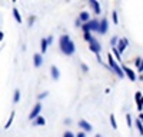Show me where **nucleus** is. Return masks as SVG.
<instances>
[{
    "label": "nucleus",
    "mask_w": 143,
    "mask_h": 137,
    "mask_svg": "<svg viewBox=\"0 0 143 137\" xmlns=\"http://www.w3.org/2000/svg\"><path fill=\"white\" fill-rule=\"evenodd\" d=\"M14 116H16V113H14V111H12V114H10L9 120H7V123H6V124H4V128H6V130H7V128H9V127H10V126H12L13 120H14Z\"/></svg>",
    "instance_id": "16"
},
{
    "label": "nucleus",
    "mask_w": 143,
    "mask_h": 137,
    "mask_svg": "<svg viewBox=\"0 0 143 137\" xmlns=\"http://www.w3.org/2000/svg\"><path fill=\"white\" fill-rule=\"evenodd\" d=\"M126 122H128L129 127H132V116H130V114H126Z\"/></svg>",
    "instance_id": "25"
},
{
    "label": "nucleus",
    "mask_w": 143,
    "mask_h": 137,
    "mask_svg": "<svg viewBox=\"0 0 143 137\" xmlns=\"http://www.w3.org/2000/svg\"><path fill=\"white\" fill-rule=\"evenodd\" d=\"M107 29H109V21H107V19H102L100 20V25H99V33L100 34H105L106 31H107Z\"/></svg>",
    "instance_id": "8"
},
{
    "label": "nucleus",
    "mask_w": 143,
    "mask_h": 137,
    "mask_svg": "<svg viewBox=\"0 0 143 137\" xmlns=\"http://www.w3.org/2000/svg\"><path fill=\"white\" fill-rule=\"evenodd\" d=\"M134 64H136V67L139 69L140 64H142V59H136V60H134Z\"/></svg>",
    "instance_id": "29"
},
{
    "label": "nucleus",
    "mask_w": 143,
    "mask_h": 137,
    "mask_svg": "<svg viewBox=\"0 0 143 137\" xmlns=\"http://www.w3.org/2000/svg\"><path fill=\"white\" fill-rule=\"evenodd\" d=\"M0 40H3V33L0 31Z\"/></svg>",
    "instance_id": "37"
},
{
    "label": "nucleus",
    "mask_w": 143,
    "mask_h": 137,
    "mask_svg": "<svg viewBox=\"0 0 143 137\" xmlns=\"http://www.w3.org/2000/svg\"><path fill=\"white\" fill-rule=\"evenodd\" d=\"M122 70H123V73L129 77V80H130V82H136V80H137V76H136V73H134V70L129 69L128 66H123V67H122Z\"/></svg>",
    "instance_id": "5"
},
{
    "label": "nucleus",
    "mask_w": 143,
    "mask_h": 137,
    "mask_svg": "<svg viewBox=\"0 0 143 137\" xmlns=\"http://www.w3.org/2000/svg\"><path fill=\"white\" fill-rule=\"evenodd\" d=\"M46 96H47V91H44V93H42V94H39V100H42V99H44V97H46Z\"/></svg>",
    "instance_id": "30"
},
{
    "label": "nucleus",
    "mask_w": 143,
    "mask_h": 137,
    "mask_svg": "<svg viewBox=\"0 0 143 137\" xmlns=\"http://www.w3.org/2000/svg\"><path fill=\"white\" fill-rule=\"evenodd\" d=\"M89 3H90L92 9L94 10V13H96V14H100V12H102V10H100V3H99V2H96V0H92V2H89Z\"/></svg>",
    "instance_id": "11"
},
{
    "label": "nucleus",
    "mask_w": 143,
    "mask_h": 137,
    "mask_svg": "<svg viewBox=\"0 0 143 137\" xmlns=\"http://www.w3.org/2000/svg\"><path fill=\"white\" fill-rule=\"evenodd\" d=\"M76 137H86V134H84V133H77V136H76Z\"/></svg>",
    "instance_id": "34"
},
{
    "label": "nucleus",
    "mask_w": 143,
    "mask_h": 137,
    "mask_svg": "<svg viewBox=\"0 0 143 137\" xmlns=\"http://www.w3.org/2000/svg\"><path fill=\"white\" fill-rule=\"evenodd\" d=\"M107 60H109V66H110V69H112L113 71H115L116 74H117L120 79H123L124 77V73H123V70H122L120 67H119V64H117V61L115 60V57L112 56V53H109L107 54Z\"/></svg>",
    "instance_id": "2"
},
{
    "label": "nucleus",
    "mask_w": 143,
    "mask_h": 137,
    "mask_svg": "<svg viewBox=\"0 0 143 137\" xmlns=\"http://www.w3.org/2000/svg\"><path fill=\"white\" fill-rule=\"evenodd\" d=\"M137 110H140V111H142L143 110V96H142V99H140V101H137Z\"/></svg>",
    "instance_id": "23"
},
{
    "label": "nucleus",
    "mask_w": 143,
    "mask_h": 137,
    "mask_svg": "<svg viewBox=\"0 0 143 137\" xmlns=\"http://www.w3.org/2000/svg\"><path fill=\"white\" fill-rule=\"evenodd\" d=\"M94 137H102V136H100V134H96V136H94Z\"/></svg>",
    "instance_id": "38"
},
{
    "label": "nucleus",
    "mask_w": 143,
    "mask_h": 137,
    "mask_svg": "<svg viewBox=\"0 0 143 137\" xmlns=\"http://www.w3.org/2000/svg\"><path fill=\"white\" fill-rule=\"evenodd\" d=\"M59 47H60V50H62V53H63V54H66V56H72L73 53L76 52L75 43H73V40H72L70 37L67 36V34H63V36H60Z\"/></svg>",
    "instance_id": "1"
},
{
    "label": "nucleus",
    "mask_w": 143,
    "mask_h": 137,
    "mask_svg": "<svg viewBox=\"0 0 143 137\" xmlns=\"http://www.w3.org/2000/svg\"><path fill=\"white\" fill-rule=\"evenodd\" d=\"M110 43H112V46H113V47H116V46H117V43H119V39H117V37H112V40H110Z\"/></svg>",
    "instance_id": "22"
},
{
    "label": "nucleus",
    "mask_w": 143,
    "mask_h": 137,
    "mask_svg": "<svg viewBox=\"0 0 143 137\" xmlns=\"http://www.w3.org/2000/svg\"><path fill=\"white\" fill-rule=\"evenodd\" d=\"M63 137H76V136H75L73 133H72V131H66V133L63 134Z\"/></svg>",
    "instance_id": "27"
},
{
    "label": "nucleus",
    "mask_w": 143,
    "mask_h": 137,
    "mask_svg": "<svg viewBox=\"0 0 143 137\" xmlns=\"http://www.w3.org/2000/svg\"><path fill=\"white\" fill-rule=\"evenodd\" d=\"M79 127L83 128L84 131H90L92 130V124L90 123H87L86 120H80V122H79Z\"/></svg>",
    "instance_id": "10"
},
{
    "label": "nucleus",
    "mask_w": 143,
    "mask_h": 137,
    "mask_svg": "<svg viewBox=\"0 0 143 137\" xmlns=\"http://www.w3.org/2000/svg\"><path fill=\"white\" fill-rule=\"evenodd\" d=\"M92 37H93V36H92L90 33H84V40H86V42H89V40H90Z\"/></svg>",
    "instance_id": "28"
},
{
    "label": "nucleus",
    "mask_w": 143,
    "mask_h": 137,
    "mask_svg": "<svg viewBox=\"0 0 143 137\" xmlns=\"http://www.w3.org/2000/svg\"><path fill=\"white\" fill-rule=\"evenodd\" d=\"M20 100V90H14V96H13V103H19Z\"/></svg>",
    "instance_id": "18"
},
{
    "label": "nucleus",
    "mask_w": 143,
    "mask_h": 137,
    "mask_svg": "<svg viewBox=\"0 0 143 137\" xmlns=\"http://www.w3.org/2000/svg\"><path fill=\"white\" fill-rule=\"evenodd\" d=\"M139 120L143 123V113H140V116H139Z\"/></svg>",
    "instance_id": "36"
},
{
    "label": "nucleus",
    "mask_w": 143,
    "mask_h": 137,
    "mask_svg": "<svg viewBox=\"0 0 143 137\" xmlns=\"http://www.w3.org/2000/svg\"><path fill=\"white\" fill-rule=\"evenodd\" d=\"M52 36H49V37H47V43H49V44H52Z\"/></svg>",
    "instance_id": "35"
},
{
    "label": "nucleus",
    "mask_w": 143,
    "mask_h": 137,
    "mask_svg": "<svg viewBox=\"0 0 143 137\" xmlns=\"http://www.w3.org/2000/svg\"><path fill=\"white\" fill-rule=\"evenodd\" d=\"M128 44H129L128 39H119V43H117V46H116V49H117V52L122 54V53H123L124 50H126Z\"/></svg>",
    "instance_id": "7"
},
{
    "label": "nucleus",
    "mask_w": 143,
    "mask_h": 137,
    "mask_svg": "<svg viewBox=\"0 0 143 137\" xmlns=\"http://www.w3.org/2000/svg\"><path fill=\"white\" fill-rule=\"evenodd\" d=\"M112 52L115 53V56H116V61H120V53L117 52V49H116V47H112Z\"/></svg>",
    "instance_id": "21"
},
{
    "label": "nucleus",
    "mask_w": 143,
    "mask_h": 137,
    "mask_svg": "<svg viewBox=\"0 0 143 137\" xmlns=\"http://www.w3.org/2000/svg\"><path fill=\"white\" fill-rule=\"evenodd\" d=\"M82 70H83V71H89V67H87L86 64H82Z\"/></svg>",
    "instance_id": "31"
},
{
    "label": "nucleus",
    "mask_w": 143,
    "mask_h": 137,
    "mask_svg": "<svg viewBox=\"0 0 143 137\" xmlns=\"http://www.w3.org/2000/svg\"><path fill=\"white\" fill-rule=\"evenodd\" d=\"M40 111H42V104L37 103L36 106L33 107V110L30 111V114H29V119H30V120H36V119L39 117V114H40Z\"/></svg>",
    "instance_id": "6"
},
{
    "label": "nucleus",
    "mask_w": 143,
    "mask_h": 137,
    "mask_svg": "<svg viewBox=\"0 0 143 137\" xmlns=\"http://www.w3.org/2000/svg\"><path fill=\"white\" fill-rule=\"evenodd\" d=\"M139 71H140V73L143 71V59H142V64H140V67H139Z\"/></svg>",
    "instance_id": "33"
},
{
    "label": "nucleus",
    "mask_w": 143,
    "mask_h": 137,
    "mask_svg": "<svg viewBox=\"0 0 143 137\" xmlns=\"http://www.w3.org/2000/svg\"><path fill=\"white\" fill-rule=\"evenodd\" d=\"M50 71H52V77L54 80H59V77H60V73H59V69H57L56 66H52L50 67Z\"/></svg>",
    "instance_id": "13"
},
{
    "label": "nucleus",
    "mask_w": 143,
    "mask_h": 137,
    "mask_svg": "<svg viewBox=\"0 0 143 137\" xmlns=\"http://www.w3.org/2000/svg\"><path fill=\"white\" fill-rule=\"evenodd\" d=\"M110 124H112V127L113 128H117V122H116V119H115V116H110Z\"/></svg>",
    "instance_id": "20"
},
{
    "label": "nucleus",
    "mask_w": 143,
    "mask_h": 137,
    "mask_svg": "<svg viewBox=\"0 0 143 137\" xmlns=\"http://www.w3.org/2000/svg\"><path fill=\"white\" fill-rule=\"evenodd\" d=\"M79 20H80L82 23L84 25V23H87V21H90L92 19H90V14H89L87 12H82L80 16H79Z\"/></svg>",
    "instance_id": "9"
},
{
    "label": "nucleus",
    "mask_w": 143,
    "mask_h": 137,
    "mask_svg": "<svg viewBox=\"0 0 143 137\" xmlns=\"http://www.w3.org/2000/svg\"><path fill=\"white\" fill-rule=\"evenodd\" d=\"M13 17H14V20L17 21V23H22V16H20V13H19V10L16 9V7H13Z\"/></svg>",
    "instance_id": "14"
},
{
    "label": "nucleus",
    "mask_w": 143,
    "mask_h": 137,
    "mask_svg": "<svg viewBox=\"0 0 143 137\" xmlns=\"http://www.w3.org/2000/svg\"><path fill=\"white\" fill-rule=\"evenodd\" d=\"M89 46H90L89 49H90L92 52H93L94 54L97 56V59H99V61H100V50H102V46H100V43L97 42L94 37H92V39L89 40Z\"/></svg>",
    "instance_id": "4"
},
{
    "label": "nucleus",
    "mask_w": 143,
    "mask_h": 137,
    "mask_svg": "<svg viewBox=\"0 0 143 137\" xmlns=\"http://www.w3.org/2000/svg\"><path fill=\"white\" fill-rule=\"evenodd\" d=\"M33 124H34V126H44V124H46V120H44V117L39 116L37 119L33 122Z\"/></svg>",
    "instance_id": "15"
},
{
    "label": "nucleus",
    "mask_w": 143,
    "mask_h": 137,
    "mask_svg": "<svg viewBox=\"0 0 143 137\" xmlns=\"http://www.w3.org/2000/svg\"><path fill=\"white\" fill-rule=\"evenodd\" d=\"M40 46H42V53L44 54V53L47 52V46H49V43H47V39H42Z\"/></svg>",
    "instance_id": "17"
},
{
    "label": "nucleus",
    "mask_w": 143,
    "mask_h": 137,
    "mask_svg": "<svg viewBox=\"0 0 143 137\" xmlns=\"http://www.w3.org/2000/svg\"><path fill=\"white\" fill-rule=\"evenodd\" d=\"M136 126H137V130H139V133H140V134H142V136H143V123L140 122L139 119L136 120Z\"/></svg>",
    "instance_id": "19"
},
{
    "label": "nucleus",
    "mask_w": 143,
    "mask_h": 137,
    "mask_svg": "<svg viewBox=\"0 0 143 137\" xmlns=\"http://www.w3.org/2000/svg\"><path fill=\"white\" fill-rule=\"evenodd\" d=\"M142 93H140V91H136V93H134V99H136V103L137 101H140V99H142Z\"/></svg>",
    "instance_id": "24"
},
{
    "label": "nucleus",
    "mask_w": 143,
    "mask_h": 137,
    "mask_svg": "<svg viewBox=\"0 0 143 137\" xmlns=\"http://www.w3.org/2000/svg\"><path fill=\"white\" fill-rule=\"evenodd\" d=\"M99 21L94 20V19H92L90 21H87V23H84V25H82V29H83L84 33H90V31H97L99 30Z\"/></svg>",
    "instance_id": "3"
},
{
    "label": "nucleus",
    "mask_w": 143,
    "mask_h": 137,
    "mask_svg": "<svg viewBox=\"0 0 143 137\" xmlns=\"http://www.w3.org/2000/svg\"><path fill=\"white\" fill-rule=\"evenodd\" d=\"M112 16H113V23H115V25H117V23H119V20H117V13L113 12Z\"/></svg>",
    "instance_id": "26"
},
{
    "label": "nucleus",
    "mask_w": 143,
    "mask_h": 137,
    "mask_svg": "<svg viewBox=\"0 0 143 137\" xmlns=\"http://www.w3.org/2000/svg\"><path fill=\"white\" fill-rule=\"evenodd\" d=\"M33 60H34V66H36V67H40L42 63H43V57H42L40 53H36L34 57H33Z\"/></svg>",
    "instance_id": "12"
},
{
    "label": "nucleus",
    "mask_w": 143,
    "mask_h": 137,
    "mask_svg": "<svg viewBox=\"0 0 143 137\" xmlns=\"http://www.w3.org/2000/svg\"><path fill=\"white\" fill-rule=\"evenodd\" d=\"M33 21H34V17H30V19H29V25H33Z\"/></svg>",
    "instance_id": "32"
}]
</instances>
